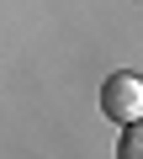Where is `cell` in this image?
Segmentation results:
<instances>
[{
  "label": "cell",
  "instance_id": "obj_1",
  "mask_svg": "<svg viewBox=\"0 0 143 159\" xmlns=\"http://www.w3.org/2000/svg\"><path fill=\"white\" fill-rule=\"evenodd\" d=\"M101 111L122 127V122H138L143 117V80L138 74H127V69H117L106 85H101Z\"/></svg>",
  "mask_w": 143,
  "mask_h": 159
},
{
  "label": "cell",
  "instance_id": "obj_2",
  "mask_svg": "<svg viewBox=\"0 0 143 159\" xmlns=\"http://www.w3.org/2000/svg\"><path fill=\"white\" fill-rule=\"evenodd\" d=\"M122 159H143V117L138 122H122V143H117Z\"/></svg>",
  "mask_w": 143,
  "mask_h": 159
}]
</instances>
